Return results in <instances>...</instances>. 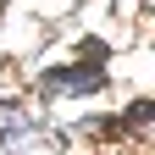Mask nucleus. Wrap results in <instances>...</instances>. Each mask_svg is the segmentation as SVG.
Returning <instances> with one entry per match:
<instances>
[{
	"instance_id": "nucleus-2",
	"label": "nucleus",
	"mask_w": 155,
	"mask_h": 155,
	"mask_svg": "<svg viewBox=\"0 0 155 155\" xmlns=\"http://www.w3.org/2000/svg\"><path fill=\"white\" fill-rule=\"evenodd\" d=\"M78 55H83L89 67H100V61H105V45H100V39H83V45H78Z\"/></svg>"
},
{
	"instance_id": "nucleus-3",
	"label": "nucleus",
	"mask_w": 155,
	"mask_h": 155,
	"mask_svg": "<svg viewBox=\"0 0 155 155\" xmlns=\"http://www.w3.org/2000/svg\"><path fill=\"white\" fill-rule=\"evenodd\" d=\"M133 122H155V100H144V105H133V111L122 116V127H133Z\"/></svg>"
},
{
	"instance_id": "nucleus-1",
	"label": "nucleus",
	"mask_w": 155,
	"mask_h": 155,
	"mask_svg": "<svg viewBox=\"0 0 155 155\" xmlns=\"http://www.w3.org/2000/svg\"><path fill=\"white\" fill-rule=\"evenodd\" d=\"M45 83H55V89H100V72L83 61V67H72V72H50Z\"/></svg>"
}]
</instances>
